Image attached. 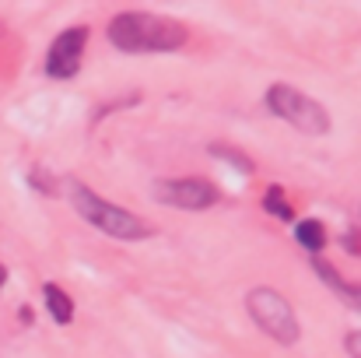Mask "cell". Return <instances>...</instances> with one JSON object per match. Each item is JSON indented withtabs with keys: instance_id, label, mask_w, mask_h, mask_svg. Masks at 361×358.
Listing matches in <instances>:
<instances>
[{
	"instance_id": "6da1fadb",
	"label": "cell",
	"mask_w": 361,
	"mask_h": 358,
	"mask_svg": "<svg viewBox=\"0 0 361 358\" xmlns=\"http://www.w3.org/2000/svg\"><path fill=\"white\" fill-rule=\"evenodd\" d=\"M109 39L126 53H154V49H176L186 42V28L169 18L154 14H120L109 25Z\"/></svg>"
},
{
	"instance_id": "7a4b0ae2",
	"label": "cell",
	"mask_w": 361,
	"mask_h": 358,
	"mask_svg": "<svg viewBox=\"0 0 361 358\" xmlns=\"http://www.w3.org/2000/svg\"><path fill=\"white\" fill-rule=\"evenodd\" d=\"M71 201H74V208L81 211V218H88L95 229H102V232H109V236H116V239H144L151 232L137 215L113 208L109 201L95 197V193H92L88 186H81V183L71 186Z\"/></svg>"
},
{
	"instance_id": "3957f363",
	"label": "cell",
	"mask_w": 361,
	"mask_h": 358,
	"mask_svg": "<svg viewBox=\"0 0 361 358\" xmlns=\"http://www.w3.org/2000/svg\"><path fill=\"white\" fill-rule=\"evenodd\" d=\"M267 106L277 113L281 119H288L291 126L305 130V133H326L330 130V117L319 102H312L309 95L288 88V85H274L267 92Z\"/></svg>"
},
{
	"instance_id": "277c9868",
	"label": "cell",
	"mask_w": 361,
	"mask_h": 358,
	"mask_svg": "<svg viewBox=\"0 0 361 358\" xmlns=\"http://www.w3.org/2000/svg\"><path fill=\"white\" fill-rule=\"evenodd\" d=\"M249 313L259 323V330H267L274 341H281V345H295L298 341V320H295L291 306L277 292H270V288L249 292Z\"/></svg>"
},
{
	"instance_id": "5b68a950",
	"label": "cell",
	"mask_w": 361,
	"mask_h": 358,
	"mask_svg": "<svg viewBox=\"0 0 361 358\" xmlns=\"http://www.w3.org/2000/svg\"><path fill=\"white\" fill-rule=\"evenodd\" d=\"M154 193H158V201H165L172 208H190V211L211 208L218 201V186L207 179H161V183H154Z\"/></svg>"
},
{
	"instance_id": "8992f818",
	"label": "cell",
	"mask_w": 361,
	"mask_h": 358,
	"mask_svg": "<svg viewBox=\"0 0 361 358\" xmlns=\"http://www.w3.org/2000/svg\"><path fill=\"white\" fill-rule=\"evenodd\" d=\"M88 42V28H67L63 35L53 39L49 53H46V74L53 78H74L81 67V53Z\"/></svg>"
},
{
	"instance_id": "52a82bcc",
	"label": "cell",
	"mask_w": 361,
	"mask_h": 358,
	"mask_svg": "<svg viewBox=\"0 0 361 358\" xmlns=\"http://www.w3.org/2000/svg\"><path fill=\"white\" fill-rule=\"evenodd\" d=\"M42 295H46V309L53 313V320H56V323H71V316H74V302H71L56 285H46Z\"/></svg>"
},
{
	"instance_id": "ba28073f",
	"label": "cell",
	"mask_w": 361,
	"mask_h": 358,
	"mask_svg": "<svg viewBox=\"0 0 361 358\" xmlns=\"http://www.w3.org/2000/svg\"><path fill=\"white\" fill-rule=\"evenodd\" d=\"M295 239H298L309 253H319V249L326 246V232H323V225H319V222H312V218H305V222H298V225H295Z\"/></svg>"
},
{
	"instance_id": "9c48e42d",
	"label": "cell",
	"mask_w": 361,
	"mask_h": 358,
	"mask_svg": "<svg viewBox=\"0 0 361 358\" xmlns=\"http://www.w3.org/2000/svg\"><path fill=\"white\" fill-rule=\"evenodd\" d=\"M263 208H267L270 215H277V218L291 222V208L284 204V193H281V190H267V197H263Z\"/></svg>"
},
{
	"instance_id": "30bf717a",
	"label": "cell",
	"mask_w": 361,
	"mask_h": 358,
	"mask_svg": "<svg viewBox=\"0 0 361 358\" xmlns=\"http://www.w3.org/2000/svg\"><path fill=\"white\" fill-rule=\"evenodd\" d=\"M4 281H7V270H4V267H0V285H4Z\"/></svg>"
}]
</instances>
